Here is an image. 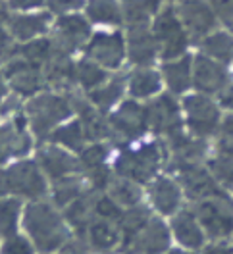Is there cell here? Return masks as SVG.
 Listing matches in <instances>:
<instances>
[{
  "label": "cell",
  "mask_w": 233,
  "mask_h": 254,
  "mask_svg": "<svg viewBox=\"0 0 233 254\" xmlns=\"http://www.w3.org/2000/svg\"><path fill=\"white\" fill-rule=\"evenodd\" d=\"M21 222L33 247L43 254L58 253L74 233L64 218V212L52 200L29 202L23 210Z\"/></svg>",
  "instance_id": "6da1fadb"
},
{
  "label": "cell",
  "mask_w": 233,
  "mask_h": 254,
  "mask_svg": "<svg viewBox=\"0 0 233 254\" xmlns=\"http://www.w3.org/2000/svg\"><path fill=\"white\" fill-rule=\"evenodd\" d=\"M122 150L116 154L112 170L116 175L131 179L139 185H147L160 174L162 164L168 156L166 143L162 139H145L122 143Z\"/></svg>",
  "instance_id": "7a4b0ae2"
},
{
  "label": "cell",
  "mask_w": 233,
  "mask_h": 254,
  "mask_svg": "<svg viewBox=\"0 0 233 254\" xmlns=\"http://www.w3.org/2000/svg\"><path fill=\"white\" fill-rule=\"evenodd\" d=\"M74 114L72 100L66 93H39L29 98L25 118L37 139H47Z\"/></svg>",
  "instance_id": "3957f363"
},
{
  "label": "cell",
  "mask_w": 233,
  "mask_h": 254,
  "mask_svg": "<svg viewBox=\"0 0 233 254\" xmlns=\"http://www.w3.org/2000/svg\"><path fill=\"white\" fill-rule=\"evenodd\" d=\"M181 112H183L185 131L193 137L208 141L218 135L224 112L214 96L202 95L197 91L187 93L181 98Z\"/></svg>",
  "instance_id": "277c9868"
},
{
  "label": "cell",
  "mask_w": 233,
  "mask_h": 254,
  "mask_svg": "<svg viewBox=\"0 0 233 254\" xmlns=\"http://www.w3.org/2000/svg\"><path fill=\"white\" fill-rule=\"evenodd\" d=\"M208 243H233V196L218 194L191 204Z\"/></svg>",
  "instance_id": "5b68a950"
},
{
  "label": "cell",
  "mask_w": 233,
  "mask_h": 254,
  "mask_svg": "<svg viewBox=\"0 0 233 254\" xmlns=\"http://www.w3.org/2000/svg\"><path fill=\"white\" fill-rule=\"evenodd\" d=\"M173 247L168 220L153 214L129 239L122 241L118 254H166Z\"/></svg>",
  "instance_id": "8992f818"
},
{
  "label": "cell",
  "mask_w": 233,
  "mask_h": 254,
  "mask_svg": "<svg viewBox=\"0 0 233 254\" xmlns=\"http://www.w3.org/2000/svg\"><path fill=\"white\" fill-rule=\"evenodd\" d=\"M145 106H147L149 129L155 133L158 139L170 141L175 135L185 131L181 102H177L173 95L160 93L156 98L145 102Z\"/></svg>",
  "instance_id": "52a82bcc"
},
{
  "label": "cell",
  "mask_w": 233,
  "mask_h": 254,
  "mask_svg": "<svg viewBox=\"0 0 233 254\" xmlns=\"http://www.w3.org/2000/svg\"><path fill=\"white\" fill-rule=\"evenodd\" d=\"M108 124L112 137L120 139L122 143L137 141L149 131L147 106L139 100L125 98L108 114Z\"/></svg>",
  "instance_id": "ba28073f"
},
{
  "label": "cell",
  "mask_w": 233,
  "mask_h": 254,
  "mask_svg": "<svg viewBox=\"0 0 233 254\" xmlns=\"http://www.w3.org/2000/svg\"><path fill=\"white\" fill-rule=\"evenodd\" d=\"M153 37L156 41V47H158V58H162L164 62L185 56L189 37H187L183 23L170 8L160 12L155 19Z\"/></svg>",
  "instance_id": "9c48e42d"
},
{
  "label": "cell",
  "mask_w": 233,
  "mask_h": 254,
  "mask_svg": "<svg viewBox=\"0 0 233 254\" xmlns=\"http://www.w3.org/2000/svg\"><path fill=\"white\" fill-rule=\"evenodd\" d=\"M10 194L27 200H43L48 194L47 175L35 160H17L6 170Z\"/></svg>",
  "instance_id": "30bf717a"
},
{
  "label": "cell",
  "mask_w": 233,
  "mask_h": 254,
  "mask_svg": "<svg viewBox=\"0 0 233 254\" xmlns=\"http://www.w3.org/2000/svg\"><path fill=\"white\" fill-rule=\"evenodd\" d=\"M173 177L185 194V200L195 204L204 198H212L218 194H226V190L216 183V179L208 172L206 164H183L173 168Z\"/></svg>",
  "instance_id": "8fae6325"
},
{
  "label": "cell",
  "mask_w": 233,
  "mask_h": 254,
  "mask_svg": "<svg viewBox=\"0 0 233 254\" xmlns=\"http://www.w3.org/2000/svg\"><path fill=\"white\" fill-rule=\"evenodd\" d=\"M145 202L156 216L170 220L173 214L185 206V194L175 177L158 174L151 183L145 185Z\"/></svg>",
  "instance_id": "7c38bea8"
},
{
  "label": "cell",
  "mask_w": 233,
  "mask_h": 254,
  "mask_svg": "<svg viewBox=\"0 0 233 254\" xmlns=\"http://www.w3.org/2000/svg\"><path fill=\"white\" fill-rule=\"evenodd\" d=\"M87 58L104 67L106 71L120 69L127 60L125 39L120 33H94L85 45Z\"/></svg>",
  "instance_id": "4fadbf2b"
},
{
  "label": "cell",
  "mask_w": 233,
  "mask_h": 254,
  "mask_svg": "<svg viewBox=\"0 0 233 254\" xmlns=\"http://www.w3.org/2000/svg\"><path fill=\"white\" fill-rule=\"evenodd\" d=\"M230 81L232 73L226 64L216 62L202 52L193 56V91L216 98Z\"/></svg>",
  "instance_id": "5bb4252c"
},
{
  "label": "cell",
  "mask_w": 233,
  "mask_h": 254,
  "mask_svg": "<svg viewBox=\"0 0 233 254\" xmlns=\"http://www.w3.org/2000/svg\"><path fill=\"white\" fill-rule=\"evenodd\" d=\"M168 223H170L171 239L175 247L195 251V253H201L206 247L208 239L202 231V225L199 223V218L193 206H183L177 214L171 216Z\"/></svg>",
  "instance_id": "9a60e30c"
},
{
  "label": "cell",
  "mask_w": 233,
  "mask_h": 254,
  "mask_svg": "<svg viewBox=\"0 0 233 254\" xmlns=\"http://www.w3.org/2000/svg\"><path fill=\"white\" fill-rule=\"evenodd\" d=\"M89 39H91L89 21L85 17L70 14V16H62L56 21L50 41H52V45L58 52L72 54L83 45H87Z\"/></svg>",
  "instance_id": "2e32d148"
},
{
  "label": "cell",
  "mask_w": 233,
  "mask_h": 254,
  "mask_svg": "<svg viewBox=\"0 0 233 254\" xmlns=\"http://www.w3.org/2000/svg\"><path fill=\"white\" fill-rule=\"evenodd\" d=\"M2 73L8 81V87L12 91H16L19 96H29L31 98V96L39 95L43 85H45V77H43L41 67L23 60L21 56H17L12 62L6 64Z\"/></svg>",
  "instance_id": "e0dca14e"
},
{
  "label": "cell",
  "mask_w": 233,
  "mask_h": 254,
  "mask_svg": "<svg viewBox=\"0 0 233 254\" xmlns=\"http://www.w3.org/2000/svg\"><path fill=\"white\" fill-rule=\"evenodd\" d=\"M179 21L183 23L189 41H202L214 33L218 21L206 0H183L179 8Z\"/></svg>",
  "instance_id": "ac0fdd59"
},
{
  "label": "cell",
  "mask_w": 233,
  "mask_h": 254,
  "mask_svg": "<svg viewBox=\"0 0 233 254\" xmlns=\"http://www.w3.org/2000/svg\"><path fill=\"white\" fill-rule=\"evenodd\" d=\"M37 164L50 181L62 179L66 175L81 174V164H79L78 156H74V152H70L54 143L39 148Z\"/></svg>",
  "instance_id": "d6986e66"
},
{
  "label": "cell",
  "mask_w": 233,
  "mask_h": 254,
  "mask_svg": "<svg viewBox=\"0 0 233 254\" xmlns=\"http://www.w3.org/2000/svg\"><path fill=\"white\" fill-rule=\"evenodd\" d=\"M72 108L78 112V120L85 129V135L91 143H104L106 139H112L108 124V114L100 112L89 98L70 96Z\"/></svg>",
  "instance_id": "ffe728a7"
},
{
  "label": "cell",
  "mask_w": 233,
  "mask_h": 254,
  "mask_svg": "<svg viewBox=\"0 0 233 254\" xmlns=\"http://www.w3.org/2000/svg\"><path fill=\"white\" fill-rule=\"evenodd\" d=\"M31 150V135L23 120L0 126V166L10 158H23Z\"/></svg>",
  "instance_id": "44dd1931"
},
{
  "label": "cell",
  "mask_w": 233,
  "mask_h": 254,
  "mask_svg": "<svg viewBox=\"0 0 233 254\" xmlns=\"http://www.w3.org/2000/svg\"><path fill=\"white\" fill-rule=\"evenodd\" d=\"M125 52H127V60L135 67L155 65L158 58V47H156L153 31H149L145 25L129 27L127 39H125Z\"/></svg>",
  "instance_id": "7402d4cb"
},
{
  "label": "cell",
  "mask_w": 233,
  "mask_h": 254,
  "mask_svg": "<svg viewBox=\"0 0 233 254\" xmlns=\"http://www.w3.org/2000/svg\"><path fill=\"white\" fill-rule=\"evenodd\" d=\"M83 237L87 239L93 254H118L120 243H122L120 223L94 218L85 229Z\"/></svg>",
  "instance_id": "603a6c76"
},
{
  "label": "cell",
  "mask_w": 233,
  "mask_h": 254,
  "mask_svg": "<svg viewBox=\"0 0 233 254\" xmlns=\"http://www.w3.org/2000/svg\"><path fill=\"white\" fill-rule=\"evenodd\" d=\"M160 75L164 87L173 96H183L193 89V56H181L162 64Z\"/></svg>",
  "instance_id": "cb8c5ba5"
},
{
  "label": "cell",
  "mask_w": 233,
  "mask_h": 254,
  "mask_svg": "<svg viewBox=\"0 0 233 254\" xmlns=\"http://www.w3.org/2000/svg\"><path fill=\"white\" fill-rule=\"evenodd\" d=\"M164 81L160 69L153 65L149 67H135V71L127 77V96L139 102H149L162 93Z\"/></svg>",
  "instance_id": "d4e9b609"
},
{
  "label": "cell",
  "mask_w": 233,
  "mask_h": 254,
  "mask_svg": "<svg viewBox=\"0 0 233 254\" xmlns=\"http://www.w3.org/2000/svg\"><path fill=\"white\" fill-rule=\"evenodd\" d=\"M98 190H85L79 198H76L72 204L64 208V218L70 225V229L78 235H83L85 229L89 227V223L96 218V198H98Z\"/></svg>",
  "instance_id": "484cf974"
},
{
  "label": "cell",
  "mask_w": 233,
  "mask_h": 254,
  "mask_svg": "<svg viewBox=\"0 0 233 254\" xmlns=\"http://www.w3.org/2000/svg\"><path fill=\"white\" fill-rule=\"evenodd\" d=\"M48 25H50V14H17L10 16L6 29L17 43L25 45L45 35L48 31Z\"/></svg>",
  "instance_id": "4316f807"
},
{
  "label": "cell",
  "mask_w": 233,
  "mask_h": 254,
  "mask_svg": "<svg viewBox=\"0 0 233 254\" xmlns=\"http://www.w3.org/2000/svg\"><path fill=\"white\" fill-rule=\"evenodd\" d=\"M41 71L45 83L58 91H66L70 85L76 83V64L70 60V54H64L58 50H54V54L41 67Z\"/></svg>",
  "instance_id": "83f0119b"
},
{
  "label": "cell",
  "mask_w": 233,
  "mask_h": 254,
  "mask_svg": "<svg viewBox=\"0 0 233 254\" xmlns=\"http://www.w3.org/2000/svg\"><path fill=\"white\" fill-rule=\"evenodd\" d=\"M104 192L124 210L145 202V189H143V185L116 174L112 175V179H110L108 187H106Z\"/></svg>",
  "instance_id": "f1b7e54d"
},
{
  "label": "cell",
  "mask_w": 233,
  "mask_h": 254,
  "mask_svg": "<svg viewBox=\"0 0 233 254\" xmlns=\"http://www.w3.org/2000/svg\"><path fill=\"white\" fill-rule=\"evenodd\" d=\"M127 93V79L125 77H110L106 83H102L98 89L87 93V98L93 102L94 106L104 114H110L120 102L124 95Z\"/></svg>",
  "instance_id": "f546056e"
},
{
  "label": "cell",
  "mask_w": 233,
  "mask_h": 254,
  "mask_svg": "<svg viewBox=\"0 0 233 254\" xmlns=\"http://www.w3.org/2000/svg\"><path fill=\"white\" fill-rule=\"evenodd\" d=\"M85 190H89V185L85 181L83 172L81 174L66 175L62 179L52 181V202L60 210H64L68 204H72L76 198H79Z\"/></svg>",
  "instance_id": "4dcf8cb0"
},
{
  "label": "cell",
  "mask_w": 233,
  "mask_h": 254,
  "mask_svg": "<svg viewBox=\"0 0 233 254\" xmlns=\"http://www.w3.org/2000/svg\"><path fill=\"white\" fill-rule=\"evenodd\" d=\"M201 52L204 56L222 64L233 62V35L230 31H214L201 41Z\"/></svg>",
  "instance_id": "1f68e13d"
},
{
  "label": "cell",
  "mask_w": 233,
  "mask_h": 254,
  "mask_svg": "<svg viewBox=\"0 0 233 254\" xmlns=\"http://www.w3.org/2000/svg\"><path fill=\"white\" fill-rule=\"evenodd\" d=\"M50 141L54 144H58V146H62L66 150H70V152H81L83 148H85V144H87V135H85V129L81 126V122L79 120H68L66 124L58 127L52 135H50Z\"/></svg>",
  "instance_id": "d6a6232c"
},
{
  "label": "cell",
  "mask_w": 233,
  "mask_h": 254,
  "mask_svg": "<svg viewBox=\"0 0 233 254\" xmlns=\"http://www.w3.org/2000/svg\"><path fill=\"white\" fill-rule=\"evenodd\" d=\"M110 79V71L104 67H100L98 64H94L89 58H83L76 64V83L83 91L91 93L94 89H98L102 83Z\"/></svg>",
  "instance_id": "836d02e7"
},
{
  "label": "cell",
  "mask_w": 233,
  "mask_h": 254,
  "mask_svg": "<svg viewBox=\"0 0 233 254\" xmlns=\"http://www.w3.org/2000/svg\"><path fill=\"white\" fill-rule=\"evenodd\" d=\"M21 198L10 196L0 200V235L12 237L17 233V225L21 220Z\"/></svg>",
  "instance_id": "e575fe53"
},
{
  "label": "cell",
  "mask_w": 233,
  "mask_h": 254,
  "mask_svg": "<svg viewBox=\"0 0 233 254\" xmlns=\"http://www.w3.org/2000/svg\"><path fill=\"white\" fill-rule=\"evenodd\" d=\"M81 172H91L98 168L110 166V146L106 143H91L85 144V148L78 154Z\"/></svg>",
  "instance_id": "d590c367"
},
{
  "label": "cell",
  "mask_w": 233,
  "mask_h": 254,
  "mask_svg": "<svg viewBox=\"0 0 233 254\" xmlns=\"http://www.w3.org/2000/svg\"><path fill=\"white\" fill-rule=\"evenodd\" d=\"M54 50L56 48H54L50 39L39 37V39H33V41L25 43L19 48V56L29 64H33V65H37V67H43L48 62V58L54 54Z\"/></svg>",
  "instance_id": "8d00e7d4"
},
{
  "label": "cell",
  "mask_w": 233,
  "mask_h": 254,
  "mask_svg": "<svg viewBox=\"0 0 233 254\" xmlns=\"http://www.w3.org/2000/svg\"><path fill=\"white\" fill-rule=\"evenodd\" d=\"M87 16L96 23H118L122 17V10L118 0H89Z\"/></svg>",
  "instance_id": "74e56055"
},
{
  "label": "cell",
  "mask_w": 233,
  "mask_h": 254,
  "mask_svg": "<svg viewBox=\"0 0 233 254\" xmlns=\"http://www.w3.org/2000/svg\"><path fill=\"white\" fill-rule=\"evenodd\" d=\"M156 10V0H124V14L129 19L131 27H141L149 19V14Z\"/></svg>",
  "instance_id": "f35d334b"
},
{
  "label": "cell",
  "mask_w": 233,
  "mask_h": 254,
  "mask_svg": "<svg viewBox=\"0 0 233 254\" xmlns=\"http://www.w3.org/2000/svg\"><path fill=\"white\" fill-rule=\"evenodd\" d=\"M35 247L29 239L21 237V235H12V237H6L0 254H35Z\"/></svg>",
  "instance_id": "ab89813d"
},
{
  "label": "cell",
  "mask_w": 233,
  "mask_h": 254,
  "mask_svg": "<svg viewBox=\"0 0 233 254\" xmlns=\"http://www.w3.org/2000/svg\"><path fill=\"white\" fill-rule=\"evenodd\" d=\"M19 56V45L17 41L8 33V29H0V64L12 62L14 58Z\"/></svg>",
  "instance_id": "60d3db41"
},
{
  "label": "cell",
  "mask_w": 233,
  "mask_h": 254,
  "mask_svg": "<svg viewBox=\"0 0 233 254\" xmlns=\"http://www.w3.org/2000/svg\"><path fill=\"white\" fill-rule=\"evenodd\" d=\"M56 254H93L87 239L78 233H72V237L62 245V249Z\"/></svg>",
  "instance_id": "b9f144b4"
},
{
  "label": "cell",
  "mask_w": 233,
  "mask_h": 254,
  "mask_svg": "<svg viewBox=\"0 0 233 254\" xmlns=\"http://www.w3.org/2000/svg\"><path fill=\"white\" fill-rule=\"evenodd\" d=\"M83 0H47L48 10L52 14H58V16H70L74 14L76 10L81 8Z\"/></svg>",
  "instance_id": "7bdbcfd3"
},
{
  "label": "cell",
  "mask_w": 233,
  "mask_h": 254,
  "mask_svg": "<svg viewBox=\"0 0 233 254\" xmlns=\"http://www.w3.org/2000/svg\"><path fill=\"white\" fill-rule=\"evenodd\" d=\"M216 139H218V143L233 146V112H226V114H224L220 129H218Z\"/></svg>",
  "instance_id": "ee69618b"
},
{
  "label": "cell",
  "mask_w": 233,
  "mask_h": 254,
  "mask_svg": "<svg viewBox=\"0 0 233 254\" xmlns=\"http://www.w3.org/2000/svg\"><path fill=\"white\" fill-rule=\"evenodd\" d=\"M220 108L226 112H233V79L224 87V91L216 96Z\"/></svg>",
  "instance_id": "f6af8a7d"
},
{
  "label": "cell",
  "mask_w": 233,
  "mask_h": 254,
  "mask_svg": "<svg viewBox=\"0 0 233 254\" xmlns=\"http://www.w3.org/2000/svg\"><path fill=\"white\" fill-rule=\"evenodd\" d=\"M47 0H8V8L10 10H19V12H27L35 10L39 6H43Z\"/></svg>",
  "instance_id": "bcb514c9"
},
{
  "label": "cell",
  "mask_w": 233,
  "mask_h": 254,
  "mask_svg": "<svg viewBox=\"0 0 233 254\" xmlns=\"http://www.w3.org/2000/svg\"><path fill=\"white\" fill-rule=\"evenodd\" d=\"M199 254H233V243H206Z\"/></svg>",
  "instance_id": "7dc6e473"
},
{
  "label": "cell",
  "mask_w": 233,
  "mask_h": 254,
  "mask_svg": "<svg viewBox=\"0 0 233 254\" xmlns=\"http://www.w3.org/2000/svg\"><path fill=\"white\" fill-rule=\"evenodd\" d=\"M10 87H8V81L4 77V73H0V112L6 108L8 104V98H10Z\"/></svg>",
  "instance_id": "c3c4849f"
},
{
  "label": "cell",
  "mask_w": 233,
  "mask_h": 254,
  "mask_svg": "<svg viewBox=\"0 0 233 254\" xmlns=\"http://www.w3.org/2000/svg\"><path fill=\"white\" fill-rule=\"evenodd\" d=\"M6 194H10L8 177H6V170H0V200H2V198H6Z\"/></svg>",
  "instance_id": "681fc988"
},
{
  "label": "cell",
  "mask_w": 233,
  "mask_h": 254,
  "mask_svg": "<svg viewBox=\"0 0 233 254\" xmlns=\"http://www.w3.org/2000/svg\"><path fill=\"white\" fill-rule=\"evenodd\" d=\"M8 19H10V8H8V4H6V2H2V0H0V29L8 23Z\"/></svg>",
  "instance_id": "f907efd6"
},
{
  "label": "cell",
  "mask_w": 233,
  "mask_h": 254,
  "mask_svg": "<svg viewBox=\"0 0 233 254\" xmlns=\"http://www.w3.org/2000/svg\"><path fill=\"white\" fill-rule=\"evenodd\" d=\"M166 254H199V253H195V251H187V249H181V247H175V245H173Z\"/></svg>",
  "instance_id": "816d5d0a"
}]
</instances>
